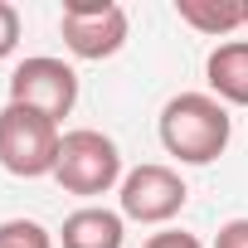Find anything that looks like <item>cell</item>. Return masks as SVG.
<instances>
[{
  "mask_svg": "<svg viewBox=\"0 0 248 248\" xmlns=\"http://www.w3.org/2000/svg\"><path fill=\"white\" fill-rule=\"evenodd\" d=\"M161 146L180 166H214L233 141V117L214 93H175L161 107Z\"/></svg>",
  "mask_w": 248,
  "mask_h": 248,
  "instance_id": "1",
  "label": "cell"
},
{
  "mask_svg": "<svg viewBox=\"0 0 248 248\" xmlns=\"http://www.w3.org/2000/svg\"><path fill=\"white\" fill-rule=\"evenodd\" d=\"M59 146H63L59 122H49L44 112H30L20 102L0 107V170L5 175H15V180L54 175Z\"/></svg>",
  "mask_w": 248,
  "mask_h": 248,
  "instance_id": "2",
  "label": "cell"
},
{
  "mask_svg": "<svg viewBox=\"0 0 248 248\" xmlns=\"http://www.w3.org/2000/svg\"><path fill=\"white\" fill-rule=\"evenodd\" d=\"M122 146L97 132V127H73L63 132V146H59V166H54V180L78 195V200H97V195H112L122 185Z\"/></svg>",
  "mask_w": 248,
  "mask_h": 248,
  "instance_id": "3",
  "label": "cell"
},
{
  "mask_svg": "<svg viewBox=\"0 0 248 248\" xmlns=\"http://www.w3.org/2000/svg\"><path fill=\"white\" fill-rule=\"evenodd\" d=\"M59 34L73 59L102 63V59L122 54V44L132 39V15L117 0H68L59 15Z\"/></svg>",
  "mask_w": 248,
  "mask_h": 248,
  "instance_id": "4",
  "label": "cell"
},
{
  "mask_svg": "<svg viewBox=\"0 0 248 248\" xmlns=\"http://www.w3.org/2000/svg\"><path fill=\"white\" fill-rule=\"evenodd\" d=\"M185 200H190V190H185L180 170H175V166H161V161L132 166L127 175H122V185H117V209H122V219L151 224V229L170 224V219L185 209Z\"/></svg>",
  "mask_w": 248,
  "mask_h": 248,
  "instance_id": "5",
  "label": "cell"
},
{
  "mask_svg": "<svg viewBox=\"0 0 248 248\" xmlns=\"http://www.w3.org/2000/svg\"><path fill=\"white\" fill-rule=\"evenodd\" d=\"M10 102H20L30 112H44L49 122H63L78 107V73H73V63H63L54 54L20 59L15 73H10Z\"/></svg>",
  "mask_w": 248,
  "mask_h": 248,
  "instance_id": "6",
  "label": "cell"
},
{
  "mask_svg": "<svg viewBox=\"0 0 248 248\" xmlns=\"http://www.w3.org/2000/svg\"><path fill=\"white\" fill-rule=\"evenodd\" d=\"M204 83L224 107H248V39H224L204 59Z\"/></svg>",
  "mask_w": 248,
  "mask_h": 248,
  "instance_id": "7",
  "label": "cell"
},
{
  "mask_svg": "<svg viewBox=\"0 0 248 248\" xmlns=\"http://www.w3.org/2000/svg\"><path fill=\"white\" fill-rule=\"evenodd\" d=\"M59 243L63 248H122L127 243V219H122V209H107V204H83L63 219Z\"/></svg>",
  "mask_w": 248,
  "mask_h": 248,
  "instance_id": "8",
  "label": "cell"
},
{
  "mask_svg": "<svg viewBox=\"0 0 248 248\" xmlns=\"http://www.w3.org/2000/svg\"><path fill=\"white\" fill-rule=\"evenodd\" d=\"M175 15L195 34L224 39V34H233V30L248 25V0H175Z\"/></svg>",
  "mask_w": 248,
  "mask_h": 248,
  "instance_id": "9",
  "label": "cell"
},
{
  "mask_svg": "<svg viewBox=\"0 0 248 248\" xmlns=\"http://www.w3.org/2000/svg\"><path fill=\"white\" fill-rule=\"evenodd\" d=\"M0 248H54V233L39 219H5L0 224Z\"/></svg>",
  "mask_w": 248,
  "mask_h": 248,
  "instance_id": "10",
  "label": "cell"
},
{
  "mask_svg": "<svg viewBox=\"0 0 248 248\" xmlns=\"http://www.w3.org/2000/svg\"><path fill=\"white\" fill-rule=\"evenodd\" d=\"M20 30H25L20 10L10 5V0H0V59H10V54L20 49Z\"/></svg>",
  "mask_w": 248,
  "mask_h": 248,
  "instance_id": "11",
  "label": "cell"
},
{
  "mask_svg": "<svg viewBox=\"0 0 248 248\" xmlns=\"http://www.w3.org/2000/svg\"><path fill=\"white\" fill-rule=\"evenodd\" d=\"M141 248H204L195 233H185V229H161V233H151Z\"/></svg>",
  "mask_w": 248,
  "mask_h": 248,
  "instance_id": "12",
  "label": "cell"
},
{
  "mask_svg": "<svg viewBox=\"0 0 248 248\" xmlns=\"http://www.w3.org/2000/svg\"><path fill=\"white\" fill-rule=\"evenodd\" d=\"M214 248H248V219H229V224H219Z\"/></svg>",
  "mask_w": 248,
  "mask_h": 248,
  "instance_id": "13",
  "label": "cell"
}]
</instances>
